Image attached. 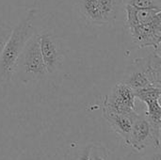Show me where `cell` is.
<instances>
[{
    "label": "cell",
    "instance_id": "6da1fadb",
    "mask_svg": "<svg viewBox=\"0 0 161 160\" xmlns=\"http://www.w3.org/2000/svg\"><path fill=\"white\" fill-rule=\"evenodd\" d=\"M38 9L30 8L24 19L12 28L0 55V85L8 84L14 74L17 60L28 39L35 33Z\"/></svg>",
    "mask_w": 161,
    "mask_h": 160
},
{
    "label": "cell",
    "instance_id": "7a4b0ae2",
    "mask_svg": "<svg viewBox=\"0 0 161 160\" xmlns=\"http://www.w3.org/2000/svg\"><path fill=\"white\" fill-rule=\"evenodd\" d=\"M15 72L28 79H40L48 74L40 50L38 32H35L26 41L17 60Z\"/></svg>",
    "mask_w": 161,
    "mask_h": 160
},
{
    "label": "cell",
    "instance_id": "3957f363",
    "mask_svg": "<svg viewBox=\"0 0 161 160\" xmlns=\"http://www.w3.org/2000/svg\"><path fill=\"white\" fill-rule=\"evenodd\" d=\"M136 97L133 90L123 82H119L112 89L110 94L102 101L103 113L129 114L136 110Z\"/></svg>",
    "mask_w": 161,
    "mask_h": 160
},
{
    "label": "cell",
    "instance_id": "277c9868",
    "mask_svg": "<svg viewBox=\"0 0 161 160\" xmlns=\"http://www.w3.org/2000/svg\"><path fill=\"white\" fill-rule=\"evenodd\" d=\"M41 54L48 74L55 73L62 63L63 54L59 40L49 31L38 33Z\"/></svg>",
    "mask_w": 161,
    "mask_h": 160
},
{
    "label": "cell",
    "instance_id": "5b68a950",
    "mask_svg": "<svg viewBox=\"0 0 161 160\" xmlns=\"http://www.w3.org/2000/svg\"><path fill=\"white\" fill-rule=\"evenodd\" d=\"M133 42L139 48L154 47V50L160 51L161 41V15L153 22L128 27Z\"/></svg>",
    "mask_w": 161,
    "mask_h": 160
},
{
    "label": "cell",
    "instance_id": "8992f818",
    "mask_svg": "<svg viewBox=\"0 0 161 160\" xmlns=\"http://www.w3.org/2000/svg\"><path fill=\"white\" fill-rule=\"evenodd\" d=\"M152 142L155 145L153 128L145 115L139 114L134 121L125 143L137 151H142Z\"/></svg>",
    "mask_w": 161,
    "mask_h": 160
},
{
    "label": "cell",
    "instance_id": "52a82bcc",
    "mask_svg": "<svg viewBox=\"0 0 161 160\" xmlns=\"http://www.w3.org/2000/svg\"><path fill=\"white\" fill-rule=\"evenodd\" d=\"M122 82L128 86L131 90H133V91L149 86H154L147 73L143 58L135 59L134 69Z\"/></svg>",
    "mask_w": 161,
    "mask_h": 160
},
{
    "label": "cell",
    "instance_id": "ba28073f",
    "mask_svg": "<svg viewBox=\"0 0 161 160\" xmlns=\"http://www.w3.org/2000/svg\"><path fill=\"white\" fill-rule=\"evenodd\" d=\"M139 113L137 111L129 114H118V113H103V116L109 124L114 132L119 134L125 141H127L130 131L132 129L135 119Z\"/></svg>",
    "mask_w": 161,
    "mask_h": 160
},
{
    "label": "cell",
    "instance_id": "9c48e42d",
    "mask_svg": "<svg viewBox=\"0 0 161 160\" xmlns=\"http://www.w3.org/2000/svg\"><path fill=\"white\" fill-rule=\"evenodd\" d=\"M125 11L127 27L149 24L161 15V9L158 8H139L128 5H125Z\"/></svg>",
    "mask_w": 161,
    "mask_h": 160
},
{
    "label": "cell",
    "instance_id": "30bf717a",
    "mask_svg": "<svg viewBox=\"0 0 161 160\" xmlns=\"http://www.w3.org/2000/svg\"><path fill=\"white\" fill-rule=\"evenodd\" d=\"M80 15L89 23L94 25H105L97 0H78Z\"/></svg>",
    "mask_w": 161,
    "mask_h": 160
},
{
    "label": "cell",
    "instance_id": "8fae6325",
    "mask_svg": "<svg viewBox=\"0 0 161 160\" xmlns=\"http://www.w3.org/2000/svg\"><path fill=\"white\" fill-rule=\"evenodd\" d=\"M99 8L105 25L112 24L116 20L118 13V0H97Z\"/></svg>",
    "mask_w": 161,
    "mask_h": 160
},
{
    "label": "cell",
    "instance_id": "7c38bea8",
    "mask_svg": "<svg viewBox=\"0 0 161 160\" xmlns=\"http://www.w3.org/2000/svg\"><path fill=\"white\" fill-rule=\"evenodd\" d=\"M135 97L143 102L144 104L148 101L160 99L161 96V87L156 86H149L138 91H134Z\"/></svg>",
    "mask_w": 161,
    "mask_h": 160
},
{
    "label": "cell",
    "instance_id": "4fadbf2b",
    "mask_svg": "<svg viewBox=\"0 0 161 160\" xmlns=\"http://www.w3.org/2000/svg\"><path fill=\"white\" fill-rule=\"evenodd\" d=\"M125 4L139 8L161 9V0H125Z\"/></svg>",
    "mask_w": 161,
    "mask_h": 160
},
{
    "label": "cell",
    "instance_id": "5bb4252c",
    "mask_svg": "<svg viewBox=\"0 0 161 160\" xmlns=\"http://www.w3.org/2000/svg\"><path fill=\"white\" fill-rule=\"evenodd\" d=\"M11 31H12V27L9 26L5 21H3V19L0 18V55L11 34Z\"/></svg>",
    "mask_w": 161,
    "mask_h": 160
},
{
    "label": "cell",
    "instance_id": "9a60e30c",
    "mask_svg": "<svg viewBox=\"0 0 161 160\" xmlns=\"http://www.w3.org/2000/svg\"><path fill=\"white\" fill-rule=\"evenodd\" d=\"M90 160H110L107 151L98 146H92L90 152Z\"/></svg>",
    "mask_w": 161,
    "mask_h": 160
},
{
    "label": "cell",
    "instance_id": "2e32d148",
    "mask_svg": "<svg viewBox=\"0 0 161 160\" xmlns=\"http://www.w3.org/2000/svg\"><path fill=\"white\" fill-rule=\"evenodd\" d=\"M91 145L87 146L83 150H81L75 160H90V152H91Z\"/></svg>",
    "mask_w": 161,
    "mask_h": 160
},
{
    "label": "cell",
    "instance_id": "e0dca14e",
    "mask_svg": "<svg viewBox=\"0 0 161 160\" xmlns=\"http://www.w3.org/2000/svg\"><path fill=\"white\" fill-rule=\"evenodd\" d=\"M147 160H160V156H159V154H158L156 156H153V157H149Z\"/></svg>",
    "mask_w": 161,
    "mask_h": 160
}]
</instances>
